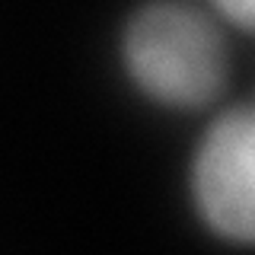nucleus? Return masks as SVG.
Returning a JSON list of instances; mask_svg holds the SVG:
<instances>
[{
	"label": "nucleus",
	"mask_w": 255,
	"mask_h": 255,
	"mask_svg": "<svg viewBox=\"0 0 255 255\" xmlns=\"http://www.w3.org/2000/svg\"><path fill=\"white\" fill-rule=\"evenodd\" d=\"M115 61L131 93L172 115L220 109L230 86L227 26L195 0H140L115 35Z\"/></svg>",
	"instance_id": "f257e3e1"
},
{
	"label": "nucleus",
	"mask_w": 255,
	"mask_h": 255,
	"mask_svg": "<svg viewBox=\"0 0 255 255\" xmlns=\"http://www.w3.org/2000/svg\"><path fill=\"white\" fill-rule=\"evenodd\" d=\"M185 191L207 236L255 249V102L214 109L191 147Z\"/></svg>",
	"instance_id": "f03ea898"
},
{
	"label": "nucleus",
	"mask_w": 255,
	"mask_h": 255,
	"mask_svg": "<svg viewBox=\"0 0 255 255\" xmlns=\"http://www.w3.org/2000/svg\"><path fill=\"white\" fill-rule=\"evenodd\" d=\"M204 6L227 29L255 35V0H204Z\"/></svg>",
	"instance_id": "7ed1b4c3"
}]
</instances>
